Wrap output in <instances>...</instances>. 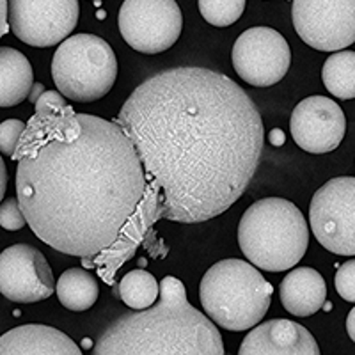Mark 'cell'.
<instances>
[{
    "label": "cell",
    "mask_w": 355,
    "mask_h": 355,
    "mask_svg": "<svg viewBox=\"0 0 355 355\" xmlns=\"http://www.w3.org/2000/svg\"><path fill=\"white\" fill-rule=\"evenodd\" d=\"M117 125L137 151L146 189L116 243L96 256L100 277L114 275L160 220H211L243 196L258 169L265 126L254 101L224 73L180 66L135 87Z\"/></svg>",
    "instance_id": "6da1fadb"
},
{
    "label": "cell",
    "mask_w": 355,
    "mask_h": 355,
    "mask_svg": "<svg viewBox=\"0 0 355 355\" xmlns=\"http://www.w3.org/2000/svg\"><path fill=\"white\" fill-rule=\"evenodd\" d=\"M11 158L25 220L69 256L110 249L144 196V169L121 126L69 105L34 114Z\"/></svg>",
    "instance_id": "7a4b0ae2"
},
{
    "label": "cell",
    "mask_w": 355,
    "mask_h": 355,
    "mask_svg": "<svg viewBox=\"0 0 355 355\" xmlns=\"http://www.w3.org/2000/svg\"><path fill=\"white\" fill-rule=\"evenodd\" d=\"M93 355H226L217 325L187 300L183 283L162 279L155 306L114 320Z\"/></svg>",
    "instance_id": "3957f363"
},
{
    "label": "cell",
    "mask_w": 355,
    "mask_h": 355,
    "mask_svg": "<svg viewBox=\"0 0 355 355\" xmlns=\"http://www.w3.org/2000/svg\"><path fill=\"white\" fill-rule=\"evenodd\" d=\"M239 243L249 263L266 272L293 268L309 247V227L302 211L283 198H265L243 211Z\"/></svg>",
    "instance_id": "277c9868"
},
{
    "label": "cell",
    "mask_w": 355,
    "mask_h": 355,
    "mask_svg": "<svg viewBox=\"0 0 355 355\" xmlns=\"http://www.w3.org/2000/svg\"><path fill=\"white\" fill-rule=\"evenodd\" d=\"M272 284L243 259H222L199 284L202 309L215 325L242 332L259 325L272 302Z\"/></svg>",
    "instance_id": "5b68a950"
},
{
    "label": "cell",
    "mask_w": 355,
    "mask_h": 355,
    "mask_svg": "<svg viewBox=\"0 0 355 355\" xmlns=\"http://www.w3.org/2000/svg\"><path fill=\"white\" fill-rule=\"evenodd\" d=\"M52 78L64 98L80 103L96 101L107 96L116 82V53L94 34L69 36L53 53Z\"/></svg>",
    "instance_id": "8992f818"
},
{
    "label": "cell",
    "mask_w": 355,
    "mask_h": 355,
    "mask_svg": "<svg viewBox=\"0 0 355 355\" xmlns=\"http://www.w3.org/2000/svg\"><path fill=\"white\" fill-rule=\"evenodd\" d=\"M309 224L329 252L355 256V178H332L311 199Z\"/></svg>",
    "instance_id": "52a82bcc"
},
{
    "label": "cell",
    "mask_w": 355,
    "mask_h": 355,
    "mask_svg": "<svg viewBox=\"0 0 355 355\" xmlns=\"http://www.w3.org/2000/svg\"><path fill=\"white\" fill-rule=\"evenodd\" d=\"M117 25L133 50L153 55L169 50L180 40L183 15L176 0H125Z\"/></svg>",
    "instance_id": "ba28073f"
},
{
    "label": "cell",
    "mask_w": 355,
    "mask_h": 355,
    "mask_svg": "<svg viewBox=\"0 0 355 355\" xmlns=\"http://www.w3.org/2000/svg\"><path fill=\"white\" fill-rule=\"evenodd\" d=\"M78 17V0H8L9 28L18 40L37 49L68 40Z\"/></svg>",
    "instance_id": "9c48e42d"
},
{
    "label": "cell",
    "mask_w": 355,
    "mask_h": 355,
    "mask_svg": "<svg viewBox=\"0 0 355 355\" xmlns=\"http://www.w3.org/2000/svg\"><path fill=\"white\" fill-rule=\"evenodd\" d=\"M291 18L311 49L334 52L355 43V0H293Z\"/></svg>",
    "instance_id": "30bf717a"
},
{
    "label": "cell",
    "mask_w": 355,
    "mask_h": 355,
    "mask_svg": "<svg viewBox=\"0 0 355 355\" xmlns=\"http://www.w3.org/2000/svg\"><path fill=\"white\" fill-rule=\"evenodd\" d=\"M234 71L254 87H270L284 78L291 50L283 34L270 27H252L239 36L231 50Z\"/></svg>",
    "instance_id": "8fae6325"
},
{
    "label": "cell",
    "mask_w": 355,
    "mask_h": 355,
    "mask_svg": "<svg viewBox=\"0 0 355 355\" xmlns=\"http://www.w3.org/2000/svg\"><path fill=\"white\" fill-rule=\"evenodd\" d=\"M55 291L53 274L41 250L17 243L0 252V293L18 304L49 299Z\"/></svg>",
    "instance_id": "7c38bea8"
},
{
    "label": "cell",
    "mask_w": 355,
    "mask_h": 355,
    "mask_svg": "<svg viewBox=\"0 0 355 355\" xmlns=\"http://www.w3.org/2000/svg\"><path fill=\"white\" fill-rule=\"evenodd\" d=\"M290 130L300 150L313 155L331 153L343 141L347 119L334 100L309 96L291 112Z\"/></svg>",
    "instance_id": "4fadbf2b"
},
{
    "label": "cell",
    "mask_w": 355,
    "mask_h": 355,
    "mask_svg": "<svg viewBox=\"0 0 355 355\" xmlns=\"http://www.w3.org/2000/svg\"><path fill=\"white\" fill-rule=\"evenodd\" d=\"M239 355H322L316 339L306 327L277 318L256 325L243 338Z\"/></svg>",
    "instance_id": "5bb4252c"
},
{
    "label": "cell",
    "mask_w": 355,
    "mask_h": 355,
    "mask_svg": "<svg viewBox=\"0 0 355 355\" xmlns=\"http://www.w3.org/2000/svg\"><path fill=\"white\" fill-rule=\"evenodd\" d=\"M0 355H84L59 329L28 323L0 336Z\"/></svg>",
    "instance_id": "9a60e30c"
},
{
    "label": "cell",
    "mask_w": 355,
    "mask_h": 355,
    "mask_svg": "<svg viewBox=\"0 0 355 355\" xmlns=\"http://www.w3.org/2000/svg\"><path fill=\"white\" fill-rule=\"evenodd\" d=\"M279 295L288 313L293 316H311L318 313L327 300V284L315 268L299 266L283 279Z\"/></svg>",
    "instance_id": "2e32d148"
},
{
    "label": "cell",
    "mask_w": 355,
    "mask_h": 355,
    "mask_svg": "<svg viewBox=\"0 0 355 355\" xmlns=\"http://www.w3.org/2000/svg\"><path fill=\"white\" fill-rule=\"evenodd\" d=\"M34 85L33 66L11 46H0V109H11L27 100Z\"/></svg>",
    "instance_id": "e0dca14e"
},
{
    "label": "cell",
    "mask_w": 355,
    "mask_h": 355,
    "mask_svg": "<svg viewBox=\"0 0 355 355\" xmlns=\"http://www.w3.org/2000/svg\"><path fill=\"white\" fill-rule=\"evenodd\" d=\"M59 302L69 311H87L96 304L100 288L98 281L82 268H69L62 272L55 284Z\"/></svg>",
    "instance_id": "ac0fdd59"
},
{
    "label": "cell",
    "mask_w": 355,
    "mask_h": 355,
    "mask_svg": "<svg viewBox=\"0 0 355 355\" xmlns=\"http://www.w3.org/2000/svg\"><path fill=\"white\" fill-rule=\"evenodd\" d=\"M323 85L339 100L355 98V52L341 50L329 57L322 69Z\"/></svg>",
    "instance_id": "d6986e66"
},
{
    "label": "cell",
    "mask_w": 355,
    "mask_h": 355,
    "mask_svg": "<svg viewBox=\"0 0 355 355\" xmlns=\"http://www.w3.org/2000/svg\"><path fill=\"white\" fill-rule=\"evenodd\" d=\"M160 293L157 279L146 270H132L119 283V297L133 311H144L155 306Z\"/></svg>",
    "instance_id": "ffe728a7"
},
{
    "label": "cell",
    "mask_w": 355,
    "mask_h": 355,
    "mask_svg": "<svg viewBox=\"0 0 355 355\" xmlns=\"http://www.w3.org/2000/svg\"><path fill=\"white\" fill-rule=\"evenodd\" d=\"M199 12L214 27H230L245 9V0H198Z\"/></svg>",
    "instance_id": "44dd1931"
},
{
    "label": "cell",
    "mask_w": 355,
    "mask_h": 355,
    "mask_svg": "<svg viewBox=\"0 0 355 355\" xmlns=\"http://www.w3.org/2000/svg\"><path fill=\"white\" fill-rule=\"evenodd\" d=\"M25 123L20 119H6L0 123V153L12 157L25 132Z\"/></svg>",
    "instance_id": "7402d4cb"
},
{
    "label": "cell",
    "mask_w": 355,
    "mask_h": 355,
    "mask_svg": "<svg viewBox=\"0 0 355 355\" xmlns=\"http://www.w3.org/2000/svg\"><path fill=\"white\" fill-rule=\"evenodd\" d=\"M334 284L341 299L355 302V259H348L347 263L338 266Z\"/></svg>",
    "instance_id": "603a6c76"
},
{
    "label": "cell",
    "mask_w": 355,
    "mask_h": 355,
    "mask_svg": "<svg viewBox=\"0 0 355 355\" xmlns=\"http://www.w3.org/2000/svg\"><path fill=\"white\" fill-rule=\"evenodd\" d=\"M27 224L18 199L9 198L0 202V226L8 231H18Z\"/></svg>",
    "instance_id": "cb8c5ba5"
},
{
    "label": "cell",
    "mask_w": 355,
    "mask_h": 355,
    "mask_svg": "<svg viewBox=\"0 0 355 355\" xmlns=\"http://www.w3.org/2000/svg\"><path fill=\"white\" fill-rule=\"evenodd\" d=\"M64 107L66 101L61 93H57V91H44L40 100L36 101L34 109H36L37 114H55L64 109Z\"/></svg>",
    "instance_id": "d4e9b609"
},
{
    "label": "cell",
    "mask_w": 355,
    "mask_h": 355,
    "mask_svg": "<svg viewBox=\"0 0 355 355\" xmlns=\"http://www.w3.org/2000/svg\"><path fill=\"white\" fill-rule=\"evenodd\" d=\"M8 0H0V37L8 34Z\"/></svg>",
    "instance_id": "484cf974"
},
{
    "label": "cell",
    "mask_w": 355,
    "mask_h": 355,
    "mask_svg": "<svg viewBox=\"0 0 355 355\" xmlns=\"http://www.w3.org/2000/svg\"><path fill=\"white\" fill-rule=\"evenodd\" d=\"M6 187H8V171H6V164L0 157V202L4 199L6 194Z\"/></svg>",
    "instance_id": "4316f807"
},
{
    "label": "cell",
    "mask_w": 355,
    "mask_h": 355,
    "mask_svg": "<svg viewBox=\"0 0 355 355\" xmlns=\"http://www.w3.org/2000/svg\"><path fill=\"white\" fill-rule=\"evenodd\" d=\"M44 91H46V89H44V85H43V84H40V82H36V84L33 85V89H31V93H28V98H27V100L31 101V103H33V105H36V101L40 100L41 94H43Z\"/></svg>",
    "instance_id": "83f0119b"
},
{
    "label": "cell",
    "mask_w": 355,
    "mask_h": 355,
    "mask_svg": "<svg viewBox=\"0 0 355 355\" xmlns=\"http://www.w3.org/2000/svg\"><path fill=\"white\" fill-rule=\"evenodd\" d=\"M347 332L350 336V339L355 343V307L348 313L347 316Z\"/></svg>",
    "instance_id": "f1b7e54d"
},
{
    "label": "cell",
    "mask_w": 355,
    "mask_h": 355,
    "mask_svg": "<svg viewBox=\"0 0 355 355\" xmlns=\"http://www.w3.org/2000/svg\"><path fill=\"white\" fill-rule=\"evenodd\" d=\"M272 142L274 144H284V133L281 130H272Z\"/></svg>",
    "instance_id": "f546056e"
},
{
    "label": "cell",
    "mask_w": 355,
    "mask_h": 355,
    "mask_svg": "<svg viewBox=\"0 0 355 355\" xmlns=\"http://www.w3.org/2000/svg\"><path fill=\"white\" fill-rule=\"evenodd\" d=\"M96 2H100V0H96Z\"/></svg>",
    "instance_id": "4dcf8cb0"
}]
</instances>
